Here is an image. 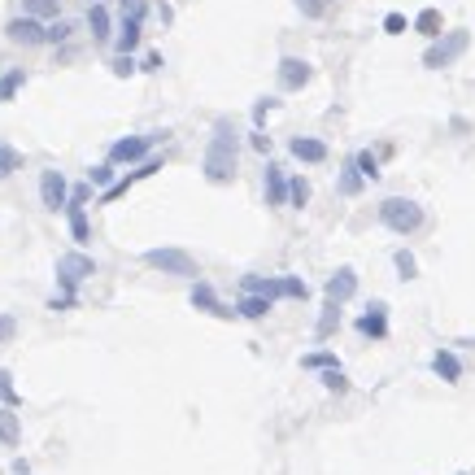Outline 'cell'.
Wrapping results in <instances>:
<instances>
[{
	"label": "cell",
	"instance_id": "obj_35",
	"mask_svg": "<svg viewBox=\"0 0 475 475\" xmlns=\"http://www.w3.org/2000/svg\"><path fill=\"white\" fill-rule=\"evenodd\" d=\"M301 366H336V358L332 354H310V358H301Z\"/></svg>",
	"mask_w": 475,
	"mask_h": 475
},
{
	"label": "cell",
	"instance_id": "obj_38",
	"mask_svg": "<svg viewBox=\"0 0 475 475\" xmlns=\"http://www.w3.org/2000/svg\"><path fill=\"white\" fill-rule=\"evenodd\" d=\"M9 332H13V318H0V340H5Z\"/></svg>",
	"mask_w": 475,
	"mask_h": 475
},
{
	"label": "cell",
	"instance_id": "obj_1",
	"mask_svg": "<svg viewBox=\"0 0 475 475\" xmlns=\"http://www.w3.org/2000/svg\"><path fill=\"white\" fill-rule=\"evenodd\" d=\"M205 174L214 184H227L232 174H236V127L227 118H218L214 122V140L205 148Z\"/></svg>",
	"mask_w": 475,
	"mask_h": 475
},
{
	"label": "cell",
	"instance_id": "obj_36",
	"mask_svg": "<svg viewBox=\"0 0 475 475\" xmlns=\"http://www.w3.org/2000/svg\"><path fill=\"white\" fill-rule=\"evenodd\" d=\"M136 70V61H131V53H122L118 61H114V74H131Z\"/></svg>",
	"mask_w": 475,
	"mask_h": 475
},
{
	"label": "cell",
	"instance_id": "obj_12",
	"mask_svg": "<svg viewBox=\"0 0 475 475\" xmlns=\"http://www.w3.org/2000/svg\"><path fill=\"white\" fill-rule=\"evenodd\" d=\"M358 332L371 336V340H384L388 336V314H384V306H371V314L358 318Z\"/></svg>",
	"mask_w": 475,
	"mask_h": 475
},
{
	"label": "cell",
	"instance_id": "obj_16",
	"mask_svg": "<svg viewBox=\"0 0 475 475\" xmlns=\"http://www.w3.org/2000/svg\"><path fill=\"white\" fill-rule=\"evenodd\" d=\"M88 27H92V40H101V44H109V27H114V22H109V9L105 5H92L88 9Z\"/></svg>",
	"mask_w": 475,
	"mask_h": 475
},
{
	"label": "cell",
	"instance_id": "obj_15",
	"mask_svg": "<svg viewBox=\"0 0 475 475\" xmlns=\"http://www.w3.org/2000/svg\"><path fill=\"white\" fill-rule=\"evenodd\" d=\"M192 306H196V310H205V314H232V310L214 296V288H210V284H201V279H196V288H192Z\"/></svg>",
	"mask_w": 475,
	"mask_h": 475
},
{
	"label": "cell",
	"instance_id": "obj_26",
	"mask_svg": "<svg viewBox=\"0 0 475 475\" xmlns=\"http://www.w3.org/2000/svg\"><path fill=\"white\" fill-rule=\"evenodd\" d=\"M362 184H366V179H362V174L354 170V162H349V166H344V174H340V192H349V196H354V192H362Z\"/></svg>",
	"mask_w": 475,
	"mask_h": 475
},
{
	"label": "cell",
	"instance_id": "obj_33",
	"mask_svg": "<svg viewBox=\"0 0 475 475\" xmlns=\"http://www.w3.org/2000/svg\"><path fill=\"white\" fill-rule=\"evenodd\" d=\"M397 270H402L406 279H414V258L406 253V248H402V253H397Z\"/></svg>",
	"mask_w": 475,
	"mask_h": 475
},
{
	"label": "cell",
	"instance_id": "obj_30",
	"mask_svg": "<svg viewBox=\"0 0 475 475\" xmlns=\"http://www.w3.org/2000/svg\"><path fill=\"white\" fill-rule=\"evenodd\" d=\"M323 384H327L332 392H344V388H349V380H344V375H340V366H332L327 375H323Z\"/></svg>",
	"mask_w": 475,
	"mask_h": 475
},
{
	"label": "cell",
	"instance_id": "obj_19",
	"mask_svg": "<svg viewBox=\"0 0 475 475\" xmlns=\"http://www.w3.org/2000/svg\"><path fill=\"white\" fill-rule=\"evenodd\" d=\"M136 44H140V18H122V27H118V48H122V53H131Z\"/></svg>",
	"mask_w": 475,
	"mask_h": 475
},
{
	"label": "cell",
	"instance_id": "obj_11",
	"mask_svg": "<svg viewBox=\"0 0 475 475\" xmlns=\"http://www.w3.org/2000/svg\"><path fill=\"white\" fill-rule=\"evenodd\" d=\"M66 218H70L74 244H88V240H92V227H88V214H83V201H79V196H70V201H66Z\"/></svg>",
	"mask_w": 475,
	"mask_h": 475
},
{
	"label": "cell",
	"instance_id": "obj_32",
	"mask_svg": "<svg viewBox=\"0 0 475 475\" xmlns=\"http://www.w3.org/2000/svg\"><path fill=\"white\" fill-rule=\"evenodd\" d=\"M384 31H388V35H402V31H406V18H402V13H388V18H384Z\"/></svg>",
	"mask_w": 475,
	"mask_h": 475
},
{
	"label": "cell",
	"instance_id": "obj_7",
	"mask_svg": "<svg viewBox=\"0 0 475 475\" xmlns=\"http://www.w3.org/2000/svg\"><path fill=\"white\" fill-rule=\"evenodd\" d=\"M5 35H9L13 44H44V22L22 13V18H13L9 27H5Z\"/></svg>",
	"mask_w": 475,
	"mask_h": 475
},
{
	"label": "cell",
	"instance_id": "obj_22",
	"mask_svg": "<svg viewBox=\"0 0 475 475\" xmlns=\"http://www.w3.org/2000/svg\"><path fill=\"white\" fill-rule=\"evenodd\" d=\"M22 166V153H18V148L13 144H5V140H0V179H9V174Z\"/></svg>",
	"mask_w": 475,
	"mask_h": 475
},
{
	"label": "cell",
	"instance_id": "obj_27",
	"mask_svg": "<svg viewBox=\"0 0 475 475\" xmlns=\"http://www.w3.org/2000/svg\"><path fill=\"white\" fill-rule=\"evenodd\" d=\"M70 31H74V27H70V22H61V18H57V22H48V27H44V44H61Z\"/></svg>",
	"mask_w": 475,
	"mask_h": 475
},
{
	"label": "cell",
	"instance_id": "obj_37",
	"mask_svg": "<svg viewBox=\"0 0 475 475\" xmlns=\"http://www.w3.org/2000/svg\"><path fill=\"white\" fill-rule=\"evenodd\" d=\"M296 5H301L310 18H318V13H323V0H296Z\"/></svg>",
	"mask_w": 475,
	"mask_h": 475
},
{
	"label": "cell",
	"instance_id": "obj_34",
	"mask_svg": "<svg viewBox=\"0 0 475 475\" xmlns=\"http://www.w3.org/2000/svg\"><path fill=\"white\" fill-rule=\"evenodd\" d=\"M0 397H5V402H9V406L18 402V388L9 384V375H5V371H0Z\"/></svg>",
	"mask_w": 475,
	"mask_h": 475
},
{
	"label": "cell",
	"instance_id": "obj_25",
	"mask_svg": "<svg viewBox=\"0 0 475 475\" xmlns=\"http://www.w3.org/2000/svg\"><path fill=\"white\" fill-rule=\"evenodd\" d=\"M27 83V74L22 70H9V74H0V101H13V92Z\"/></svg>",
	"mask_w": 475,
	"mask_h": 475
},
{
	"label": "cell",
	"instance_id": "obj_13",
	"mask_svg": "<svg viewBox=\"0 0 475 475\" xmlns=\"http://www.w3.org/2000/svg\"><path fill=\"white\" fill-rule=\"evenodd\" d=\"M432 371L440 375L445 384H458L462 380V366H458V358L449 354V349H436V354H432Z\"/></svg>",
	"mask_w": 475,
	"mask_h": 475
},
{
	"label": "cell",
	"instance_id": "obj_2",
	"mask_svg": "<svg viewBox=\"0 0 475 475\" xmlns=\"http://www.w3.org/2000/svg\"><path fill=\"white\" fill-rule=\"evenodd\" d=\"M380 222L388 232H397V236H410V232L423 227V205L406 201V196H388V201L380 205Z\"/></svg>",
	"mask_w": 475,
	"mask_h": 475
},
{
	"label": "cell",
	"instance_id": "obj_9",
	"mask_svg": "<svg viewBox=\"0 0 475 475\" xmlns=\"http://www.w3.org/2000/svg\"><path fill=\"white\" fill-rule=\"evenodd\" d=\"M310 61H301V57H284L279 61V83L288 88V92H296V88H306L310 83Z\"/></svg>",
	"mask_w": 475,
	"mask_h": 475
},
{
	"label": "cell",
	"instance_id": "obj_6",
	"mask_svg": "<svg viewBox=\"0 0 475 475\" xmlns=\"http://www.w3.org/2000/svg\"><path fill=\"white\" fill-rule=\"evenodd\" d=\"M40 201H44V210H66L70 188H66V174L61 170H44L40 174Z\"/></svg>",
	"mask_w": 475,
	"mask_h": 475
},
{
	"label": "cell",
	"instance_id": "obj_10",
	"mask_svg": "<svg viewBox=\"0 0 475 475\" xmlns=\"http://www.w3.org/2000/svg\"><path fill=\"white\" fill-rule=\"evenodd\" d=\"M354 292H358V275L349 270V266H340L332 279H327V301H332V306H340V301H349Z\"/></svg>",
	"mask_w": 475,
	"mask_h": 475
},
{
	"label": "cell",
	"instance_id": "obj_5",
	"mask_svg": "<svg viewBox=\"0 0 475 475\" xmlns=\"http://www.w3.org/2000/svg\"><path fill=\"white\" fill-rule=\"evenodd\" d=\"M144 262L153 270H162V275H196V262L184 253V248H148Z\"/></svg>",
	"mask_w": 475,
	"mask_h": 475
},
{
	"label": "cell",
	"instance_id": "obj_29",
	"mask_svg": "<svg viewBox=\"0 0 475 475\" xmlns=\"http://www.w3.org/2000/svg\"><path fill=\"white\" fill-rule=\"evenodd\" d=\"M288 201H292V205H306V201H310V184H306V179H292V184H288Z\"/></svg>",
	"mask_w": 475,
	"mask_h": 475
},
{
	"label": "cell",
	"instance_id": "obj_4",
	"mask_svg": "<svg viewBox=\"0 0 475 475\" xmlns=\"http://www.w3.org/2000/svg\"><path fill=\"white\" fill-rule=\"evenodd\" d=\"M88 275H96V262L88 253H61L57 258V284L66 288V296H74V288H79Z\"/></svg>",
	"mask_w": 475,
	"mask_h": 475
},
{
	"label": "cell",
	"instance_id": "obj_31",
	"mask_svg": "<svg viewBox=\"0 0 475 475\" xmlns=\"http://www.w3.org/2000/svg\"><path fill=\"white\" fill-rule=\"evenodd\" d=\"M88 179H92V184H101V188H105V184L114 179V166H109V162H105V166H92V174H88Z\"/></svg>",
	"mask_w": 475,
	"mask_h": 475
},
{
	"label": "cell",
	"instance_id": "obj_8",
	"mask_svg": "<svg viewBox=\"0 0 475 475\" xmlns=\"http://www.w3.org/2000/svg\"><path fill=\"white\" fill-rule=\"evenodd\" d=\"M153 140H157V136H131V140H118V144L109 148V162H140L148 148H153Z\"/></svg>",
	"mask_w": 475,
	"mask_h": 475
},
{
	"label": "cell",
	"instance_id": "obj_24",
	"mask_svg": "<svg viewBox=\"0 0 475 475\" xmlns=\"http://www.w3.org/2000/svg\"><path fill=\"white\" fill-rule=\"evenodd\" d=\"M414 27L428 35V40H436V35H440V13H436V9H423V13L414 18Z\"/></svg>",
	"mask_w": 475,
	"mask_h": 475
},
{
	"label": "cell",
	"instance_id": "obj_18",
	"mask_svg": "<svg viewBox=\"0 0 475 475\" xmlns=\"http://www.w3.org/2000/svg\"><path fill=\"white\" fill-rule=\"evenodd\" d=\"M236 314H240V318H266V314H270V301H266V296L244 292V296H240V306H236Z\"/></svg>",
	"mask_w": 475,
	"mask_h": 475
},
{
	"label": "cell",
	"instance_id": "obj_23",
	"mask_svg": "<svg viewBox=\"0 0 475 475\" xmlns=\"http://www.w3.org/2000/svg\"><path fill=\"white\" fill-rule=\"evenodd\" d=\"M275 284H279V296H296V301H306V279H296V275H279V279H275Z\"/></svg>",
	"mask_w": 475,
	"mask_h": 475
},
{
	"label": "cell",
	"instance_id": "obj_21",
	"mask_svg": "<svg viewBox=\"0 0 475 475\" xmlns=\"http://www.w3.org/2000/svg\"><path fill=\"white\" fill-rule=\"evenodd\" d=\"M22 13L27 18H57V0H22Z\"/></svg>",
	"mask_w": 475,
	"mask_h": 475
},
{
	"label": "cell",
	"instance_id": "obj_17",
	"mask_svg": "<svg viewBox=\"0 0 475 475\" xmlns=\"http://www.w3.org/2000/svg\"><path fill=\"white\" fill-rule=\"evenodd\" d=\"M266 196H270V205H284L288 201V179H284L279 166H266Z\"/></svg>",
	"mask_w": 475,
	"mask_h": 475
},
{
	"label": "cell",
	"instance_id": "obj_3",
	"mask_svg": "<svg viewBox=\"0 0 475 475\" xmlns=\"http://www.w3.org/2000/svg\"><path fill=\"white\" fill-rule=\"evenodd\" d=\"M467 44H471V35L467 31H440L436 35V44L428 48V57H423V66H449V61H458L462 53H467Z\"/></svg>",
	"mask_w": 475,
	"mask_h": 475
},
{
	"label": "cell",
	"instance_id": "obj_28",
	"mask_svg": "<svg viewBox=\"0 0 475 475\" xmlns=\"http://www.w3.org/2000/svg\"><path fill=\"white\" fill-rule=\"evenodd\" d=\"M354 170L362 174V179H375V174H380V162H375L371 153H358V157H354Z\"/></svg>",
	"mask_w": 475,
	"mask_h": 475
},
{
	"label": "cell",
	"instance_id": "obj_14",
	"mask_svg": "<svg viewBox=\"0 0 475 475\" xmlns=\"http://www.w3.org/2000/svg\"><path fill=\"white\" fill-rule=\"evenodd\" d=\"M292 157H301V162H327V144L310 140V136H296L292 140Z\"/></svg>",
	"mask_w": 475,
	"mask_h": 475
},
{
	"label": "cell",
	"instance_id": "obj_20",
	"mask_svg": "<svg viewBox=\"0 0 475 475\" xmlns=\"http://www.w3.org/2000/svg\"><path fill=\"white\" fill-rule=\"evenodd\" d=\"M0 440H5V445H18V440H22V423H18V414H9V410H0Z\"/></svg>",
	"mask_w": 475,
	"mask_h": 475
}]
</instances>
